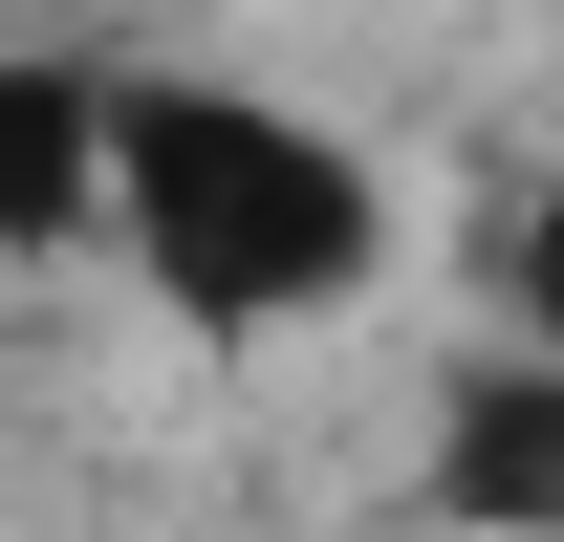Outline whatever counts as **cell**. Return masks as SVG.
<instances>
[{
    "label": "cell",
    "mask_w": 564,
    "mask_h": 542,
    "mask_svg": "<svg viewBox=\"0 0 564 542\" xmlns=\"http://www.w3.org/2000/svg\"><path fill=\"white\" fill-rule=\"evenodd\" d=\"M87 217H109V87L22 66L0 87V239H87Z\"/></svg>",
    "instance_id": "3"
},
{
    "label": "cell",
    "mask_w": 564,
    "mask_h": 542,
    "mask_svg": "<svg viewBox=\"0 0 564 542\" xmlns=\"http://www.w3.org/2000/svg\"><path fill=\"white\" fill-rule=\"evenodd\" d=\"M109 239H131L196 326H304L348 304L391 196H369L348 131H304L261 87H109Z\"/></svg>",
    "instance_id": "1"
},
{
    "label": "cell",
    "mask_w": 564,
    "mask_h": 542,
    "mask_svg": "<svg viewBox=\"0 0 564 542\" xmlns=\"http://www.w3.org/2000/svg\"><path fill=\"white\" fill-rule=\"evenodd\" d=\"M434 499L499 521V542H564V347L456 369V412H434Z\"/></svg>",
    "instance_id": "2"
},
{
    "label": "cell",
    "mask_w": 564,
    "mask_h": 542,
    "mask_svg": "<svg viewBox=\"0 0 564 542\" xmlns=\"http://www.w3.org/2000/svg\"><path fill=\"white\" fill-rule=\"evenodd\" d=\"M499 282H521V347H564V174L521 196V239H499Z\"/></svg>",
    "instance_id": "4"
}]
</instances>
